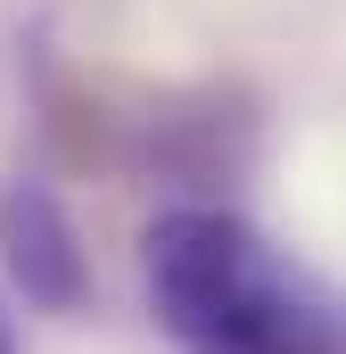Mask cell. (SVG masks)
Returning a JSON list of instances; mask_svg holds the SVG:
<instances>
[{"mask_svg": "<svg viewBox=\"0 0 346 354\" xmlns=\"http://www.w3.org/2000/svg\"><path fill=\"white\" fill-rule=\"evenodd\" d=\"M0 280H8V297H25L50 322L91 313V288H99L75 206L42 174H25V165L0 174Z\"/></svg>", "mask_w": 346, "mask_h": 354, "instance_id": "2", "label": "cell"}, {"mask_svg": "<svg viewBox=\"0 0 346 354\" xmlns=\"http://www.w3.org/2000/svg\"><path fill=\"white\" fill-rule=\"evenodd\" d=\"M0 354H17V330H8V313H0Z\"/></svg>", "mask_w": 346, "mask_h": 354, "instance_id": "3", "label": "cell"}, {"mask_svg": "<svg viewBox=\"0 0 346 354\" xmlns=\"http://www.w3.org/2000/svg\"><path fill=\"white\" fill-rule=\"evenodd\" d=\"M140 288L173 354H346V297L215 198L140 231Z\"/></svg>", "mask_w": 346, "mask_h": 354, "instance_id": "1", "label": "cell"}]
</instances>
